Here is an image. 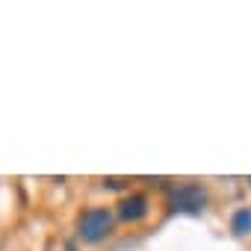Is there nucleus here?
Masks as SVG:
<instances>
[{
    "instance_id": "obj_5",
    "label": "nucleus",
    "mask_w": 251,
    "mask_h": 251,
    "mask_svg": "<svg viewBox=\"0 0 251 251\" xmlns=\"http://www.w3.org/2000/svg\"><path fill=\"white\" fill-rule=\"evenodd\" d=\"M248 183H251V177H248Z\"/></svg>"
},
{
    "instance_id": "obj_2",
    "label": "nucleus",
    "mask_w": 251,
    "mask_h": 251,
    "mask_svg": "<svg viewBox=\"0 0 251 251\" xmlns=\"http://www.w3.org/2000/svg\"><path fill=\"white\" fill-rule=\"evenodd\" d=\"M169 198H172V210L186 216H201L207 207V189L201 183H180L169 192Z\"/></svg>"
},
{
    "instance_id": "obj_3",
    "label": "nucleus",
    "mask_w": 251,
    "mask_h": 251,
    "mask_svg": "<svg viewBox=\"0 0 251 251\" xmlns=\"http://www.w3.org/2000/svg\"><path fill=\"white\" fill-rule=\"evenodd\" d=\"M118 216L124 219V222H142L145 216H148V198L145 195H127L121 204H118Z\"/></svg>"
},
{
    "instance_id": "obj_1",
    "label": "nucleus",
    "mask_w": 251,
    "mask_h": 251,
    "mask_svg": "<svg viewBox=\"0 0 251 251\" xmlns=\"http://www.w3.org/2000/svg\"><path fill=\"white\" fill-rule=\"evenodd\" d=\"M112 225H115L112 210H106V207H89L80 216V222H77V233H80L83 242H100V239H106L112 233Z\"/></svg>"
},
{
    "instance_id": "obj_4",
    "label": "nucleus",
    "mask_w": 251,
    "mask_h": 251,
    "mask_svg": "<svg viewBox=\"0 0 251 251\" xmlns=\"http://www.w3.org/2000/svg\"><path fill=\"white\" fill-rule=\"evenodd\" d=\"M230 230H233L236 236H248V233H251V207H242V210L233 213V219H230Z\"/></svg>"
}]
</instances>
